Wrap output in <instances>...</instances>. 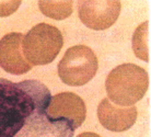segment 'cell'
I'll return each instance as SVG.
<instances>
[{
	"label": "cell",
	"mask_w": 151,
	"mask_h": 137,
	"mask_svg": "<svg viewBox=\"0 0 151 137\" xmlns=\"http://www.w3.org/2000/svg\"><path fill=\"white\" fill-rule=\"evenodd\" d=\"M52 94L37 80L0 78V137H58L46 118Z\"/></svg>",
	"instance_id": "1"
},
{
	"label": "cell",
	"mask_w": 151,
	"mask_h": 137,
	"mask_svg": "<svg viewBox=\"0 0 151 137\" xmlns=\"http://www.w3.org/2000/svg\"><path fill=\"white\" fill-rule=\"evenodd\" d=\"M148 87L147 71L135 64H123L115 67L105 81L107 99L121 107L136 104L144 98Z\"/></svg>",
	"instance_id": "2"
},
{
	"label": "cell",
	"mask_w": 151,
	"mask_h": 137,
	"mask_svg": "<svg viewBox=\"0 0 151 137\" xmlns=\"http://www.w3.org/2000/svg\"><path fill=\"white\" fill-rule=\"evenodd\" d=\"M87 116V107L79 95L61 92L53 95L46 107V118L58 137H72Z\"/></svg>",
	"instance_id": "3"
},
{
	"label": "cell",
	"mask_w": 151,
	"mask_h": 137,
	"mask_svg": "<svg viewBox=\"0 0 151 137\" xmlns=\"http://www.w3.org/2000/svg\"><path fill=\"white\" fill-rule=\"evenodd\" d=\"M63 45L64 37L60 31L54 25L40 23L24 35L22 52L30 65H47L55 61Z\"/></svg>",
	"instance_id": "4"
},
{
	"label": "cell",
	"mask_w": 151,
	"mask_h": 137,
	"mask_svg": "<svg viewBox=\"0 0 151 137\" xmlns=\"http://www.w3.org/2000/svg\"><path fill=\"white\" fill-rule=\"evenodd\" d=\"M57 68L58 76L64 84L80 87L91 81L96 75L98 57L90 47L76 45L67 50Z\"/></svg>",
	"instance_id": "5"
},
{
	"label": "cell",
	"mask_w": 151,
	"mask_h": 137,
	"mask_svg": "<svg viewBox=\"0 0 151 137\" xmlns=\"http://www.w3.org/2000/svg\"><path fill=\"white\" fill-rule=\"evenodd\" d=\"M118 0H84L78 2L81 22L91 30L103 31L113 25L121 13Z\"/></svg>",
	"instance_id": "6"
},
{
	"label": "cell",
	"mask_w": 151,
	"mask_h": 137,
	"mask_svg": "<svg viewBox=\"0 0 151 137\" xmlns=\"http://www.w3.org/2000/svg\"><path fill=\"white\" fill-rule=\"evenodd\" d=\"M22 33H9L0 40V67L12 75H24L32 69L22 52Z\"/></svg>",
	"instance_id": "7"
},
{
	"label": "cell",
	"mask_w": 151,
	"mask_h": 137,
	"mask_svg": "<svg viewBox=\"0 0 151 137\" xmlns=\"http://www.w3.org/2000/svg\"><path fill=\"white\" fill-rule=\"evenodd\" d=\"M98 118L103 127L111 132H125L132 127L137 120V107H117L107 98L103 99L98 107Z\"/></svg>",
	"instance_id": "8"
},
{
	"label": "cell",
	"mask_w": 151,
	"mask_h": 137,
	"mask_svg": "<svg viewBox=\"0 0 151 137\" xmlns=\"http://www.w3.org/2000/svg\"><path fill=\"white\" fill-rule=\"evenodd\" d=\"M73 1H38V7L42 13L54 20L67 19L72 13Z\"/></svg>",
	"instance_id": "9"
},
{
	"label": "cell",
	"mask_w": 151,
	"mask_h": 137,
	"mask_svg": "<svg viewBox=\"0 0 151 137\" xmlns=\"http://www.w3.org/2000/svg\"><path fill=\"white\" fill-rule=\"evenodd\" d=\"M148 25L149 22L146 21L137 27L132 36V48L137 57L144 61H149L148 53Z\"/></svg>",
	"instance_id": "10"
},
{
	"label": "cell",
	"mask_w": 151,
	"mask_h": 137,
	"mask_svg": "<svg viewBox=\"0 0 151 137\" xmlns=\"http://www.w3.org/2000/svg\"><path fill=\"white\" fill-rule=\"evenodd\" d=\"M21 4H22L21 0H8V1L0 0V18L9 17L10 14L14 13Z\"/></svg>",
	"instance_id": "11"
},
{
	"label": "cell",
	"mask_w": 151,
	"mask_h": 137,
	"mask_svg": "<svg viewBox=\"0 0 151 137\" xmlns=\"http://www.w3.org/2000/svg\"><path fill=\"white\" fill-rule=\"evenodd\" d=\"M78 137H101L100 135H98V134L95 133H91V132H86V133H82L80 134Z\"/></svg>",
	"instance_id": "12"
}]
</instances>
